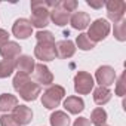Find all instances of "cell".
Wrapping results in <instances>:
<instances>
[{"mask_svg":"<svg viewBox=\"0 0 126 126\" xmlns=\"http://www.w3.org/2000/svg\"><path fill=\"white\" fill-rule=\"evenodd\" d=\"M8 42H9V33L3 28H0V46H3Z\"/></svg>","mask_w":126,"mask_h":126,"instance_id":"cell-30","label":"cell"},{"mask_svg":"<svg viewBox=\"0 0 126 126\" xmlns=\"http://www.w3.org/2000/svg\"><path fill=\"white\" fill-rule=\"evenodd\" d=\"M64 108L71 114H79L85 110V102L79 96H67L64 99Z\"/></svg>","mask_w":126,"mask_h":126,"instance_id":"cell-17","label":"cell"},{"mask_svg":"<svg viewBox=\"0 0 126 126\" xmlns=\"http://www.w3.org/2000/svg\"><path fill=\"white\" fill-rule=\"evenodd\" d=\"M55 49H56V56L62 58V59H67L71 58L76 52V46L71 40H61L58 43H55Z\"/></svg>","mask_w":126,"mask_h":126,"instance_id":"cell-14","label":"cell"},{"mask_svg":"<svg viewBox=\"0 0 126 126\" xmlns=\"http://www.w3.org/2000/svg\"><path fill=\"white\" fill-rule=\"evenodd\" d=\"M36 39L37 43H55V37L50 31L47 30H40L36 33Z\"/></svg>","mask_w":126,"mask_h":126,"instance_id":"cell-25","label":"cell"},{"mask_svg":"<svg viewBox=\"0 0 126 126\" xmlns=\"http://www.w3.org/2000/svg\"><path fill=\"white\" fill-rule=\"evenodd\" d=\"M52 6V2H31V16H30V24L31 27L37 28H45L49 24V9Z\"/></svg>","mask_w":126,"mask_h":126,"instance_id":"cell-2","label":"cell"},{"mask_svg":"<svg viewBox=\"0 0 126 126\" xmlns=\"http://www.w3.org/2000/svg\"><path fill=\"white\" fill-rule=\"evenodd\" d=\"M18 105V98L12 94H2L0 95V111H3L5 114L8 111H12Z\"/></svg>","mask_w":126,"mask_h":126,"instance_id":"cell-18","label":"cell"},{"mask_svg":"<svg viewBox=\"0 0 126 126\" xmlns=\"http://www.w3.org/2000/svg\"><path fill=\"white\" fill-rule=\"evenodd\" d=\"M34 55L37 59L43 62H49L53 61L56 58V49H55V43H37L34 47Z\"/></svg>","mask_w":126,"mask_h":126,"instance_id":"cell-8","label":"cell"},{"mask_svg":"<svg viewBox=\"0 0 126 126\" xmlns=\"http://www.w3.org/2000/svg\"><path fill=\"white\" fill-rule=\"evenodd\" d=\"M21 55V46L16 42H8L0 46V56L3 59H16Z\"/></svg>","mask_w":126,"mask_h":126,"instance_id":"cell-15","label":"cell"},{"mask_svg":"<svg viewBox=\"0 0 126 126\" xmlns=\"http://www.w3.org/2000/svg\"><path fill=\"white\" fill-rule=\"evenodd\" d=\"M73 126H91V122H89V119H86V117H79V119L74 120Z\"/></svg>","mask_w":126,"mask_h":126,"instance_id":"cell-29","label":"cell"},{"mask_svg":"<svg viewBox=\"0 0 126 126\" xmlns=\"http://www.w3.org/2000/svg\"><path fill=\"white\" fill-rule=\"evenodd\" d=\"M15 71V59H3L0 61V79L9 77Z\"/></svg>","mask_w":126,"mask_h":126,"instance_id":"cell-22","label":"cell"},{"mask_svg":"<svg viewBox=\"0 0 126 126\" xmlns=\"http://www.w3.org/2000/svg\"><path fill=\"white\" fill-rule=\"evenodd\" d=\"M114 37L119 42H125L126 40V19L125 18L114 24Z\"/></svg>","mask_w":126,"mask_h":126,"instance_id":"cell-24","label":"cell"},{"mask_svg":"<svg viewBox=\"0 0 126 126\" xmlns=\"http://www.w3.org/2000/svg\"><path fill=\"white\" fill-rule=\"evenodd\" d=\"M76 45H77V47L82 49V50H92V49L95 47V43L91 42V39H89L88 34H85V33H82V34L77 36Z\"/></svg>","mask_w":126,"mask_h":126,"instance_id":"cell-23","label":"cell"},{"mask_svg":"<svg viewBox=\"0 0 126 126\" xmlns=\"http://www.w3.org/2000/svg\"><path fill=\"white\" fill-rule=\"evenodd\" d=\"M70 24H71V27L76 28V30H85V28H88L89 24H91V16H89V14L82 12V11L74 12V14L70 16Z\"/></svg>","mask_w":126,"mask_h":126,"instance_id":"cell-16","label":"cell"},{"mask_svg":"<svg viewBox=\"0 0 126 126\" xmlns=\"http://www.w3.org/2000/svg\"><path fill=\"white\" fill-rule=\"evenodd\" d=\"M37 85H45V86H49L52 85L53 82V74L50 73V70L45 65V64H36L34 65V73H33Z\"/></svg>","mask_w":126,"mask_h":126,"instance_id":"cell-11","label":"cell"},{"mask_svg":"<svg viewBox=\"0 0 126 126\" xmlns=\"http://www.w3.org/2000/svg\"><path fill=\"white\" fill-rule=\"evenodd\" d=\"M91 8H94V9H99V8H102L104 6V3L102 2H92V0H88V2H86Z\"/></svg>","mask_w":126,"mask_h":126,"instance_id":"cell-31","label":"cell"},{"mask_svg":"<svg viewBox=\"0 0 126 126\" xmlns=\"http://www.w3.org/2000/svg\"><path fill=\"white\" fill-rule=\"evenodd\" d=\"M12 34L16 39H28L33 34V27L30 24V21L27 18H19L14 22L12 25Z\"/></svg>","mask_w":126,"mask_h":126,"instance_id":"cell-10","label":"cell"},{"mask_svg":"<svg viewBox=\"0 0 126 126\" xmlns=\"http://www.w3.org/2000/svg\"><path fill=\"white\" fill-rule=\"evenodd\" d=\"M64 95H65V89L64 88L59 86V85H52V86H49L43 92V95H42V104H43L45 108L53 110V108H56L59 105V102L62 101Z\"/></svg>","mask_w":126,"mask_h":126,"instance_id":"cell-3","label":"cell"},{"mask_svg":"<svg viewBox=\"0 0 126 126\" xmlns=\"http://www.w3.org/2000/svg\"><path fill=\"white\" fill-rule=\"evenodd\" d=\"M94 77L88 71H79L74 76V91L79 95H88L94 89Z\"/></svg>","mask_w":126,"mask_h":126,"instance_id":"cell-5","label":"cell"},{"mask_svg":"<svg viewBox=\"0 0 126 126\" xmlns=\"http://www.w3.org/2000/svg\"><path fill=\"white\" fill-rule=\"evenodd\" d=\"M126 92V83H125V73L120 74V77L117 79V83H116V95L119 96H123Z\"/></svg>","mask_w":126,"mask_h":126,"instance_id":"cell-26","label":"cell"},{"mask_svg":"<svg viewBox=\"0 0 126 126\" xmlns=\"http://www.w3.org/2000/svg\"><path fill=\"white\" fill-rule=\"evenodd\" d=\"M49 120H50V126H70V117H68V114L64 113V111H59V110L53 111L50 114Z\"/></svg>","mask_w":126,"mask_h":126,"instance_id":"cell-20","label":"cell"},{"mask_svg":"<svg viewBox=\"0 0 126 126\" xmlns=\"http://www.w3.org/2000/svg\"><path fill=\"white\" fill-rule=\"evenodd\" d=\"M107 122V111L102 107H96L91 113V123L94 126H104Z\"/></svg>","mask_w":126,"mask_h":126,"instance_id":"cell-21","label":"cell"},{"mask_svg":"<svg viewBox=\"0 0 126 126\" xmlns=\"http://www.w3.org/2000/svg\"><path fill=\"white\" fill-rule=\"evenodd\" d=\"M12 117L16 120V123L19 126H24V125H28L33 120V111L27 105H16L12 110Z\"/></svg>","mask_w":126,"mask_h":126,"instance_id":"cell-12","label":"cell"},{"mask_svg":"<svg viewBox=\"0 0 126 126\" xmlns=\"http://www.w3.org/2000/svg\"><path fill=\"white\" fill-rule=\"evenodd\" d=\"M110 99H111V91H110L108 88L98 86V88L94 91V101H95V104L104 105V104H107Z\"/></svg>","mask_w":126,"mask_h":126,"instance_id":"cell-19","label":"cell"},{"mask_svg":"<svg viewBox=\"0 0 126 126\" xmlns=\"http://www.w3.org/2000/svg\"><path fill=\"white\" fill-rule=\"evenodd\" d=\"M95 79L99 83V86L108 88V86L114 85V82H116V71L110 65H101V67H98V70L95 73Z\"/></svg>","mask_w":126,"mask_h":126,"instance_id":"cell-9","label":"cell"},{"mask_svg":"<svg viewBox=\"0 0 126 126\" xmlns=\"http://www.w3.org/2000/svg\"><path fill=\"white\" fill-rule=\"evenodd\" d=\"M105 8H107V16L114 24L123 19L125 12H126V3L125 2H122V0H111V2L105 3Z\"/></svg>","mask_w":126,"mask_h":126,"instance_id":"cell-7","label":"cell"},{"mask_svg":"<svg viewBox=\"0 0 126 126\" xmlns=\"http://www.w3.org/2000/svg\"><path fill=\"white\" fill-rule=\"evenodd\" d=\"M12 85H14V89L19 94V96L24 101H34V99H37V96L42 92V86L34 83L30 79V76H27V74L16 73Z\"/></svg>","mask_w":126,"mask_h":126,"instance_id":"cell-1","label":"cell"},{"mask_svg":"<svg viewBox=\"0 0 126 126\" xmlns=\"http://www.w3.org/2000/svg\"><path fill=\"white\" fill-rule=\"evenodd\" d=\"M77 2L76 0H61V6H62V9L64 11H67L68 14L70 12H74L76 9H77Z\"/></svg>","mask_w":126,"mask_h":126,"instance_id":"cell-27","label":"cell"},{"mask_svg":"<svg viewBox=\"0 0 126 126\" xmlns=\"http://www.w3.org/2000/svg\"><path fill=\"white\" fill-rule=\"evenodd\" d=\"M108 33H110V22L104 18H98L89 25L88 37L91 39V42L96 43V42L104 40L108 36Z\"/></svg>","mask_w":126,"mask_h":126,"instance_id":"cell-4","label":"cell"},{"mask_svg":"<svg viewBox=\"0 0 126 126\" xmlns=\"http://www.w3.org/2000/svg\"><path fill=\"white\" fill-rule=\"evenodd\" d=\"M70 14L67 11L62 9L61 6V0H58V2H52V6L49 9V19L58 25V27H64L70 22Z\"/></svg>","mask_w":126,"mask_h":126,"instance_id":"cell-6","label":"cell"},{"mask_svg":"<svg viewBox=\"0 0 126 126\" xmlns=\"http://www.w3.org/2000/svg\"><path fill=\"white\" fill-rule=\"evenodd\" d=\"M0 126H19V125L12 117V114H3L0 117Z\"/></svg>","mask_w":126,"mask_h":126,"instance_id":"cell-28","label":"cell"},{"mask_svg":"<svg viewBox=\"0 0 126 126\" xmlns=\"http://www.w3.org/2000/svg\"><path fill=\"white\" fill-rule=\"evenodd\" d=\"M104 126H107V125H104Z\"/></svg>","mask_w":126,"mask_h":126,"instance_id":"cell-32","label":"cell"},{"mask_svg":"<svg viewBox=\"0 0 126 126\" xmlns=\"http://www.w3.org/2000/svg\"><path fill=\"white\" fill-rule=\"evenodd\" d=\"M34 59L30 55H19L15 59V70L21 74H30L31 71H34Z\"/></svg>","mask_w":126,"mask_h":126,"instance_id":"cell-13","label":"cell"}]
</instances>
